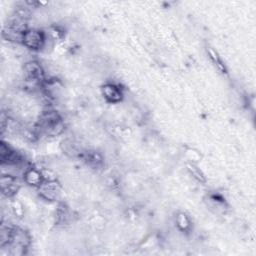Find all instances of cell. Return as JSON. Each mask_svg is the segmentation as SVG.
<instances>
[{"label": "cell", "instance_id": "obj_2", "mask_svg": "<svg viewBox=\"0 0 256 256\" xmlns=\"http://www.w3.org/2000/svg\"><path fill=\"white\" fill-rule=\"evenodd\" d=\"M23 72L25 80L39 88L42 87L46 81L44 70L38 61L31 60L26 62L23 66Z\"/></svg>", "mask_w": 256, "mask_h": 256}, {"label": "cell", "instance_id": "obj_6", "mask_svg": "<svg viewBox=\"0 0 256 256\" xmlns=\"http://www.w3.org/2000/svg\"><path fill=\"white\" fill-rule=\"evenodd\" d=\"M0 186L2 194L10 198L13 197L18 192L20 188V181L16 176L3 173L0 179Z\"/></svg>", "mask_w": 256, "mask_h": 256}, {"label": "cell", "instance_id": "obj_8", "mask_svg": "<svg viewBox=\"0 0 256 256\" xmlns=\"http://www.w3.org/2000/svg\"><path fill=\"white\" fill-rule=\"evenodd\" d=\"M83 161L93 169H99L104 164L103 156L96 150H86L80 156Z\"/></svg>", "mask_w": 256, "mask_h": 256}, {"label": "cell", "instance_id": "obj_5", "mask_svg": "<svg viewBox=\"0 0 256 256\" xmlns=\"http://www.w3.org/2000/svg\"><path fill=\"white\" fill-rule=\"evenodd\" d=\"M30 242L31 238L25 230L18 227H13L11 242L8 245V247H10L11 250L17 249L24 252V249H26L30 245Z\"/></svg>", "mask_w": 256, "mask_h": 256}, {"label": "cell", "instance_id": "obj_13", "mask_svg": "<svg viewBox=\"0 0 256 256\" xmlns=\"http://www.w3.org/2000/svg\"><path fill=\"white\" fill-rule=\"evenodd\" d=\"M187 169L189 171V173L199 182L201 183H205L206 182V177L205 175L202 173V171L200 169H198L196 166L192 165V164H187Z\"/></svg>", "mask_w": 256, "mask_h": 256}, {"label": "cell", "instance_id": "obj_3", "mask_svg": "<svg viewBox=\"0 0 256 256\" xmlns=\"http://www.w3.org/2000/svg\"><path fill=\"white\" fill-rule=\"evenodd\" d=\"M46 43V35L38 29H27L23 33L22 44L30 50L37 51L44 47Z\"/></svg>", "mask_w": 256, "mask_h": 256}, {"label": "cell", "instance_id": "obj_1", "mask_svg": "<svg viewBox=\"0 0 256 256\" xmlns=\"http://www.w3.org/2000/svg\"><path fill=\"white\" fill-rule=\"evenodd\" d=\"M65 125L60 114L52 109L43 111L35 124V130L38 134H44L49 137L59 136L63 133Z\"/></svg>", "mask_w": 256, "mask_h": 256}, {"label": "cell", "instance_id": "obj_4", "mask_svg": "<svg viewBox=\"0 0 256 256\" xmlns=\"http://www.w3.org/2000/svg\"><path fill=\"white\" fill-rule=\"evenodd\" d=\"M61 191V186L56 180H44L38 187V193L41 198L48 201H55L58 199Z\"/></svg>", "mask_w": 256, "mask_h": 256}, {"label": "cell", "instance_id": "obj_14", "mask_svg": "<svg viewBox=\"0 0 256 256\" xmlns=\"http://www.w3.org/2000/svg\"><path fill=\"white\" fill-rule=\"evenodd\" d=\"M48 34H49V36H50L53 40H60V39L64 36L63 31H62L59 27H57V26L51 27V28L49 29Z\"/></svg>", "mask_w": 256, "mask_h": 256}, {"label": "cell", "instance_id": "obj_9", "mask_svg": "<svg viewBox=\"0 0 256 256\" xmlns=\"http://www.w3.org/2000/svg\"><path fill=\"white\" fill-rule=\"evenodd\" d=\"M23 180L26 184L33 186V187H39L43 182H44V176L38 170L37 168L34 167H27L25 172L23 173Z\"/></svg>", "mask_w": 256, "mask_h": 256}, {"label": "cell", "instance_id": "obj_7", "mask_svg": "<svg viewBox=\"0 0 256 256\" xmlns=\"http://www.w3.org/2000/svg\"><path fill=\"white\" fill-rule=\"evenodd\" d=\"M101 92L104 98L110 103H118L123 98L121 88L114 83H106L101 87Z\"/></svg>", "mask_w": 256, "mask_h": 256}, {"label": "cell", "instance_id": "obj_10", "mask_svg": "<svg viewBox=\"0 0 256 256\" xmlns=\"http://www.w3.org/2000/svg\"><path fill=\"white\" fill-rule=\"evenodd\" d=\"M12 230H13V227L5 226V225L1 226V230H0V246H1V248H4L10 244L11 237H12Z\"/></svg>", "mask_w": 256, "mask_h": 256}, {"label": "cell", "instance_id": "obj_11", "mask_svg": "<svg viewBox=\"0 0 256 256\" xmlns=\"http://www.w3.org/2000/svg\"><path fill=\"white\" fill-rule=\"evenodd\" d=\"M208 54H209V57L211 58V60H212V62L214 63V65L216 66V68H217V70L218 71H220L221 73H223V74H226L227 73V70H226V67L224 66V64L222 63V61H221V59L219 58V56H218V54L212 49V48H209L208 49Z\"/></svg>", "mask_w": 256, "mask_h": 256}, {"label": "cell", "instance_id": "obj_12", "mask_svg": "<svg viewBox=\"0 0 256 256\" xmlns=\"http://www.w3.org/2000/svg\"><path fill=\"white\" fill-rule=\"evenodd\" d=\"M176 223L181 231H187L190 228V220L184 213H179L176 217Z\"/></svg>", "mask_w": 256, "mask_h": 256}]
</instances>
